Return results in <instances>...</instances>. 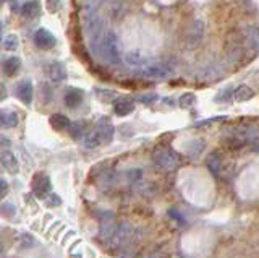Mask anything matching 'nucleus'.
Here are the masks:
<instances>
[{"mask_svg":"<svg viewBox=\"0 0 259 258\" xmlns=\"http://www.w3.org/2000/svg\"><path fill=\"white\" fill-rule=\"evenodd\" d=\"M97 52L109 63H117L120 60L118 41L113 33H105L97 39Z\"/></svg>","mask_w":259,"mask_h":258,"instance_id":"nucleus-1","label":"nucleus"},{"mask_svg":"<svg viewBox=\"0 0 259 258\" xmlns=\"http://www.w3.org/2000/svg\"><path fill=\"white\" fill-rule=\"evenodd\" d=\"M259 141V125H240L233 128L229 136V143H235V146H243L246 143Z\"/></svg>","mask_w":259,"mask_h":258,"instance_id":"nucleus-2","label":"nucleus"},{"mask_svg":"<svg viewBox=\"0 0 259 258\" xmlns=\"http://www.w3.org/2000/svg\"><path fill=\"white\" fill-rule=\"evenodd\" d=\"M152 161L159 169L168 172V171H174V169H177L178 161H180V159H178V155L172 150L157 148L156 151H154V155H152Z\"/></svg>","mask_w":259,"mask_h":258,"instance_id":"nucleus-3","label":"nucleus"},{"mask_svg":"<svg viewBox=\"0 0 259 258\" xmlns=\"http://www.w3.org/2000/svg\"><path fill=\"white\" fill-rule=\"evenodd\" d=\"M31 189L37 198H46L51 193V179L46 174L37 172L31 180Z\"/></svg>","mask_w":259,"mask_h":258,"instance_id":"nucleus-4","label":"nucleus"},{"mask_svg":"<svg viewBox=\"0 0 259 258\" xmlns=\"http://www.w3.org/2000/svg\"><path fill=\"white\" fill-rule=\"evenodd\" d=\"M125 62L133 68H143L149 65V57L141 49H133L125 54Z\"/></svg>","mask_w":259,"mask_h":258,"instance_id":"nucleus-5","label":"nucleus"},{"mask_svg":"<svg viewBox=\"0 0 259 258\" xmlns=\"http://www.w3.org/2000/svg\"><path fill=\"white\" fill-rule=\"evenodd\" d=\"M224 75V68L221 67V63L217 62H210L207 65H204L198 73L199 80H204V82H212V80H217Z\"/></svg>","mask_w":259,"mask_h":258,"instance_id":"nucleus-6","label":"nucleus"},{"mask_svg":"<svg viewBox=\"0 0 259 258\" xmlns=\"http://www.w3.org/2000/svg\"><path fill=\"white\" fill-rule=\"evenodd\" d=\"M117 229H118V223L113 219V216H110L109 219H104L101 223V229H99L101 239L105 240V242H110V244H112L113 239H115Z\"/></svg>","mask_w":259,"mask_h":258,"instance_id":"nucleus-7","label":"nucleus"},{"mask_svg":"<svg viewBox=\"0 0 259 258\" xmlns=\"http://www.w3.org/2000/svg\"><path fill=\"white\" fill-rule=\"evenodd\" d=\"M97 135H99V138L102 141V144L105 143H110L112 138H113V132H115V128H113L112 122L109 119H101L99 124H97V128H96Z\"/></svg>","mask_w":259,"mask_h":258,"instance_id":"nucleus-8","label":"nucleus"},{"mask_svg":"<svg viewBox=\"0 0 259 258\" xmlns=\"http://www.w3.org/2000/svg\"><path fill=\"white\" fill-rule=\"evenodd\" d=\"M34 43L37 47H40V49H52L55 46V38L49 29L40 28L34 34Z\"/></svg>","mask_w":259,"mask_h":258,"instance_id":"nucleus-9","label":"nucleus"},{"mask_svg":"<svg viewBox=\"0 0 259 258\" xmlns=\"http://www.w3.org/2000/svg\"><path fill=\"white\" fill-rule=\"evenodd\" d=\"M227 59L230 62H240L241 57H243V49H241V41L238 38H230L229 43H227Z\"/></svg>","mask_w":259,"mask_h":258,"instance_id":"nucleus-10","label":"nucleus"},{"mask_svg":"<svg viewBox=\"0 0 259 258\" xmlns=\"http://www.w3.org/2000/svg\"><path fill=\"white\" fill-rule=\"evenodd\" d=\"M245 44L254 54H259V28L249 25L245 29Z\"/></svg>","mask_w":259,"mask_h":258,"instance_id":"nucleus-11","label":"nucleus"},{"mask_svg":"<svg viewBox=\"0 0 259 258\" xmlns=\"http://www.w3.org/2000/svg\"><path fill=\"white\" fill-rule=\"evenodd\" d=\"M202 36H204V21L196 18L191 23V26L188 29V44L196 46L202 39Z\"/></svg>","mask_w":259,"mask_h":258,"instance_id":"nucleus-12","label":"nucleus"},{"mask_svg":"<svg viewBox=\"0 0 259 258\" xmlns=\"http://www.w3.org/2000/svg\"><path fill=\"white\" fill-rule=\"evenodd\" d=\"M0 163H2L4 169L7 172H10V174H16L20 171V166H18V159H16V156L13 155L12 151H2L0 153Z\"/></svg>","mask_w":259,"mask_h":258,"instance_id":"nucleus-13","label":"nucleus"},{"mask_svg":"<svg viewBox=\"0 0 259 258\" xmlns=\"http://www.w3.org/2000/svg\"><path fill=\"white\" fill-rule=\"evenodd\" d=\"M113 110H115L117 116H121V117L128 116L135 110V102L128 98H120L115 101V104H113Z\"/></svg>","mask_w":259,"mask_h":258,"instance_id":"nucleus-14","label":"nucleus"},{"mask_svg":"<svg viewBox=\"0 0 259 258\" xmlns=\"http://www.w3.org/2000/svg\"><path fill=\"white\" fill-rule=\"evenodd\" d=\"M40 10H42L40 9V4L36 2V0H31V2H26L21 7V15L28 20H36L39 18Z\"/></svg>","mask_w":259,"mask_h":258,"instance_id":"nucleus-15","label":"nucleus"},{"mask_svg":"<svg viewBox=\"0 0 259 258\" xmlns=\"http://www.w3.org/2000/svg\"><path fill=\"white\" fill-rule=\"evenodd\" d=\"M15 94L18 96V99H21L23 104H29L32 101V85L29 82H21L16 86Z\"/></svg>","mask_w":259,"mask_h":258,"instance_id":"nucleus-16","label":"nucleus"},{"mask_svg":"<svg viewBox=\"0 0 259 258\" xmlns=\"http://www.w3.org/2000/svg\"><path fill=\"white\" fill-rule=\"evenodd\" d=\"M253 96H254L253 88L248 85H240L233 90V99L238 102H246L249 99H253Z\"/></svg>","mask_w":259,"mask_h":258,"instance_id":"nucleus-17","label":"nucleus"},{"mask_svg":"<svg viewBox=\"0 0 259 258\" xmlns=\"http://www.w3.org/2000/svg\"><path fill=\"white\" fill-rule=\"evenodd\" d=\"M47 75L52 82H62L67 77V71H65V67L60 62H52L51 65L47 67Z\"/></svg>","mask_w":259,"mask_h":258,"instance_id":"nucleus-18","label":"nucleus"},{"mask_svg":"<svg viewBox=\"0 0 259 258\" xmlns=\"http://www.w3.org/2000/svg\"><path fill=\"white\" fill-rule=\"evenodd\" d=\"M83 101V91L78 88H68V91L65 93V104L68 107H76Z\"/></svg>","mask_w":259,"mask_h":258,"instance_id":"nucleus-19","label":"nucleus"},{"mask_svg":"<svg viewBox=\"0 0 259 258\" xmlns=\"http://www.w3.org/2000/svg\"><path fill=\"white\" fill-rule=\"evenodd\" d=\"M18 125V116L12 110H0V127L12 128Z\"/></svg>","mask_w":259,"mask_h":258,"instance_id":"nucleus-20","label":"nucleus"},{"mask_svg":"<svg viewBox=\"0 0 259 258\" xmlns=\"http://www.w3.org/2000/svg\"><path fill=\"white\" fill-rule=\"evenodd\" d=\"M86 130H88V124L84 122V120H78V122L68 125V133H70L75 140L83 138V136L86 135Z\"/></svg>","mask_w":259,"mask_h":258,"instance_id":"nucleus-21","label":"nucleus"},{"mask_svg":"<svg viewBox=\"0 0 259 258\" xmlns=\"http://www.w3.org/2000/svg\"><path fill=\"white\" fill-rule=\"evenodd\" d=\"M21 67V60L18 57H10V59H7L4 63H2V70H4V73L8 75V77H13L16 71L20 70Z\"/></svg>","mask_w":259,"mask_h":258,"instance_id":"nucleus-22","label":"nucleus"},{"mask_svg":"<svg viewBox=\"0 0 259 258\" xmlns=\"http://www.w3.org/2000/svg\"><path fill=\"white\" fill-rule=\"evenodd\" d=\"M206 166L210 172L214 175H221V171H222V159L219 155L212 153V155H209V158L206 159Z\"/></svg>","mask_w":259,"mask_h":258,"instance_id":"nucleus-23","label":"nucleus"},{"mask_svg":"<svg viewBox=\"0 0 259 258\" xmlns=\"http://www.w3.org/2000/svg\"><path fill=\"white\" fill-rule=\"evenodd\" d=\"M49 122H51L52 128H55V130H59V132L65 130V128H68V125H70L68 117H65L63 114H54Z\"/></svg>","mask_w":259,"mask_h":258,"instance_id":"nucleus-24","label":"nucleus"},{"mask_svg":"<svg viewBox=\"0 0 259 258\" xmlns=\"http://www.w3.org/2000/svg\"><path fill=\"white\" fill-rule=\"evenodd\" d=\"M144 73L148 78H162V77H165L167 75V70L162 67V65H148L144 70Z\"/></svg>","mask_w":259,"mask_h":258,"instance_id":"nucleus-25","label":"nucleus"},{"mask_svg":"<svg viewBox=\"0 0 259 258\" xmlns=\"http://www.w3.org/2000/svg\"><path fill=\"white\" fill-rule=\"evenodd\" d=\"M84 146L89 148V150H93V148H97V146H101L102 141L99 138V135H97V132H93V133H89L86 135V138H84Z\"/></svg>","mask_w":259,"mask_h":258,"instance_id":"nucleus-26","label":"nucleus"},{"mask_svg":"<svg viewBox=\"0 0 259 258\" xmlns=\"http://www.w3.org/2000/svg\"><path fill=\"white\" fill-rule=\"evenodd\" d=\"M194 102H196V96H194L193 93H185L183 96H180V99H178V106L183 107V109H188L193 106Z\"/></svg>","mask_w":259,"mask_h":258,"instance_id":"nucleus-27","label":"nucleus"},{"mask_svg":"<svg viewBox=\"0 0 259 258\" xmlns=\"http://www.w3.org/2000/svg\"><path fill=\"white\" fill-rule=\"evenodd\" d=\"M18 46H20V39L16 34H8L5 39H4V47L7 51H15V49H18Z\"/></svg>","mask_w":259,"mask_h":258,"instance_id":"nucleus-28","label":"nucleus"},{"mask_svg":"<svg viewBox=\"0 0 259 258\" xmlns=\"http://www.w3.org/2000/svg\"><path fill=\"white\" fill-rule=\"evenodd\" d=\"M202 150H204V141H201V140L190 141V144H188V155H191V156H198Z\"/></svg>","mask_w":259,"mask_h":258,"instance_id":"nucleus-29","label":"nucleus"},{"mask_svg":"<svg viewBox=\"0 0 259 258\" xmlns=\"http://www.w3.org/2000/svg\"><path fill=\"white\" fill-rule=\"evenodd\" d=\"M46 9L51 13L59 12L62 9V0H46Z\"/></svg>","mask_w":259,"mask_h":258,"instance_id":"nucleus-30","label":"nucleus"},{"mask_svg":"<svg viewBox=\"0 0 259 258\" xmlns=\"http://www.w3.org/2000/svg\"><path fill=\"white\" fill-rule=\"evenodd\" d=\"M225 120V117H214V119H207V120H201V122H196V127H207L209 124H217Z\"/></svg>","mask_w":259,"mask_h":258,"instance_id":"nucleus-31","label":"nucleus"},{"mask_svg":"<svg viewBox=\"0 0 259 258\" xmlns=\"http://www.w3.org/2000/svg\"><path fill=\"white\" fill-rule=\"evenodd\" d=\"M97 96L102 99V101H112V98H115V93L113 91H104V90H99L97 91Z\"/></svg>","mask_w":259,"mask_h":258,"instance_id":"nucleus-32","label":"nucleus"},{"mask_svg":"<svg viewBox=\"0 0 259 258\" xmlns=\"http://www.w3.org/2000/svg\"><path fill=\"white\" fill-rule=\"evenodd\" d=\"M8 190H10V187H8V182L5 179H0V200H4L7 197Z\"/></svg>","mask_w":259,"mask_h":258,"instance_id":"nucleus-33","label":"nucleus"},{"mask_svg":"<svg viewBox=\"0 0 259 258\" xmlns=\"http://www.w3.org/2000/svg\"><path fill=\"white\" fill-rule=\"evenodd\" d=\"M59 203H60V198H57V197H52L49 200V205H59Z\"/></svg>","mask_w":259,"mask_h":258,"instance_id":"nucleus-34","label":"nucleus"},{"mask_svg":"<svg viewBox=\"0 0 259 258\" xmlns=\"http://www.w3.org/2000/svg\"><path fill=\"white\" fill-rule=\"evenodd\" d=\"M2 144H5V146H8V144H10V141H8V140H5V138H2V136H0V146H2Z\"/></svg>","mask_w":259,"mask_h":258,"instance_id":"nucleus-35","label":"nucleus"},{"mask_svg":"<svg viewBox=\"0 0 259 258\" xmlns=\"http://www.w3.org/2000/svg\"><path fill=\"white\" fill-rule=\"evenodd\" d=\"M2 33H4V28H2V23H0V43H2V39H4Z\"/></svg>","mask_w":259,"mask_h":258,"instance_id":"nucleus-36","label":"nucleus"},{"mask_svg":"<svg viewBox=\"0 0 259 258\" xmlns=\"http://www.w3.org/2000/svg\"><path fill=\"white\" fill-rule=\"evenodd\" d=\"M12 258H15V256H12Z\"/></svg>","mask_w":259,"mask_h":258,"instance_id":"nucleus-37","label":"nucleus"}]
</instances>
